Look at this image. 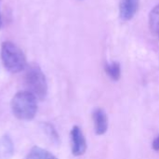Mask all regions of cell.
Listing matches in <instances>:
<instances>
[{
  "label": "cell",
  "mask_w": 159,
  "mask_h": 159,
  "mask_svg": "<svg viewBox=\"0 0 159 159\" xmlns=\"http://www.w3.org/2000/svg\"><path fill=\"white\" fill-rule=\"evenodd\" d=\"M13 115L20 120H32L37 112L36 98L29 91H19L11 100Z\"/></svg>",
  "instance_id": "obj_1"
},
{
  "label": "cell",
  "mask_w": 159,
  "mask_h": 159,
  "mask_svg": "<svg viewBox=\"0 0 159 159\" xmlns=\"http://www.w3.org/2000/svg\"><path fill=\"white\" fill-rule=\"evenodd\" d=\"M1 58L6 69L19 73L26 68V58L22 50L12 42H4L1 46Z\"/></svg>",
  "instance_id": "obj_2"
},
{
  "label": "cell",
  "mask_w": 159,
  "mask_h": 159,
  "mask_svg": "<svg viewBox=\"0 0 159 159\" xmlns=\"http://www.w3.org/2000/svg\"><path fill=\"white\" fill-rule=\"evenodd\" d=\"M24 83L27 91L32 93L36 99L42 101L46 98L48 93V83L45 75L37 65L31 64L27 67L24 75Z\"/></svg>",
  "instance_id": "obj_3"
},
{
  "label": "cell",
  "mask_w": 159,
  "mask_h": 159,
  "mask_svg": "<svg viewBox=\"0 0 159 159\" xmlns=\"http://www.w3.org/2000/svg\"><path fill=\"white\" fill-rule=\"evenodd\" d=\"M71 148L75 157H81L87 151V140L82 129L78 126H74L71 133Z\"/></svg>",
  "instance_id": "obj_4"
},
{
  "label": "cell",
  "mask_w": 159,
  "mask_h": 159,
  "mask_svg": "<svg viewBox=\"0 0 159 159\" xmlns=\"http://www.w3.org/2000/svg\"><path fill=\"white\" fill-rule=\"evenodd\" d=\"M94 130L99 136L106 133L108 129V116L102 108H96L92 114Z\"/></svg>",
  "instance_id": "obj_5"
},
{
  "label": "cell",
  "mask_w": 159,
  "mask_h": 159,
  "mask_svg": "<svg viewBox=\"0 0 159 159\" xmlns=\"http://www.w3.org/2000/svg\"><path fill=\"white\" fill-rule=\"evenodd\" d=\"M140 0H120L119 2V17L122 20H131L139 7Z\"/></svg>",
  "instance_id": "obj_6"
},
{
  "label": "cell",
  "mask_w": 159,
  "mask_h": 159,
  "mask_svg": "<svg viewBox=\"0 0 159 159\" xmlns=\"http://www.w3.org/2000/svg\"><path fill=\"white\" fill-rule=\"evenodd\" d=\"M149 29L155 37L159 38V4L149 13Z\"/></svg>",
  "instance_id": "obj_7"
},
{
  "label": "cell",
  "mask_w": 159,
  "mask_h": 159,
  "mask_svg": "<svg viewBox=\"0 0 159 159\" xmlns=\"http://www.w3.org/2000/svg\"><path fill=\"white\" fill-rule=\"evenodd\" d=\"M14 152L12 141L8 136H3L0 139V159H9Z\"/></svg>",
  "instance_id": "obj_8"
},
{
  "label": "cell",
  "mask_w": 159,
  "mask_h": 159,
  "mask_svg": "<svg viewBox=\"0 0 159 159\" xmlns=\"http://www.w3.org/2000/svg\"><path fill=\"white\" fill-rule=\"evenodd\" d=\"M25 159H58L54 155H52L50 152L40 148L38 146L33 147L28 155L26 156Z\"/></svg>",
  "instance_id": "obj_9"
},
{
  "label": "cell",
  "mask_w": 159,
  "mask_h": 159,
  "mask_svg": "<svg viewBox=\"0 0 159 159\" xmlns=\"http://www.w3.org/2000/svg\"><path fill=\"white\" fill-rule=\"evenodd\" d=\"M106 75L113 80V81H118L121 77V67L120 64L116 61L107 63L104 67Z\"/></svg>",
  "instance_id": "obj_10"
},
{
  "label": "cell",
  "mask_w": 159,
  "mask_h": 159,
  "mask_svg": "<svg viewBox=\"0 0 159 159\" xmlns=\"http://www.w3.org/2000/svg\"><path fill=\"white\" fill-rule=\"evenodd\" d=\"M43 126H44V130H45L46 134L48 136V138H50L54 143H58L59 142V135H58L56 129H54V127L49 123H45Z\"/></svg>",
  "instance_id": "obj_11"
},
{
  "label": "cell",
  "mask_w": 159,
  "mask_h": 159,
  "mask_svg": "<svg viewBox=\"0 0 159 159\" xmlns=\"http://www.w3.org/2000/svg\"><path fill=\"white\" fill-rule=\"evenodd\" d=\"M152 147L153 149L156 151V152H159V136L157 137L154 142H153V144H152Z\"/></svg>",
  "instance_id": "obj_12"
},
{
  "label": "cell",
  "mask_w": 159,
  "mask_h": 159,
  "mask_svg": "<svg viewBox=\"0 0 159 159\" xmlns=\"http://www.w3.org/2000/svg\"><path fill=\"white\" fill-rule=\"evenodd\" d=\"M0 27H1V15H0Z\"/></svg>",
  "instance_id": "obj_13"
}]
</instances>
